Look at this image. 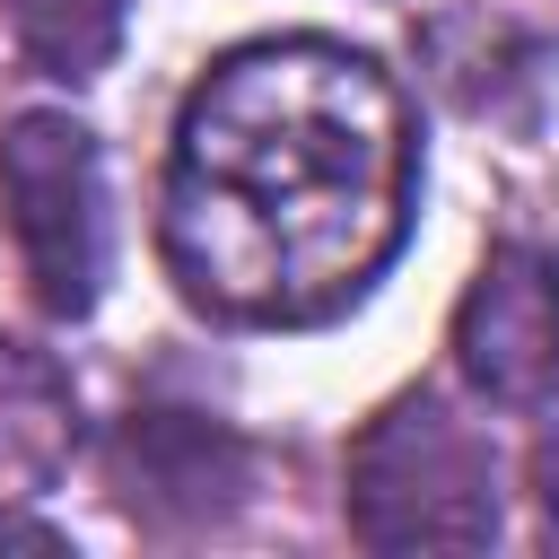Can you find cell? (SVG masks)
Listing matches in <instances>:
<instances>
[{"instance_id":"cell-1","label":"cell","mask_w":559,"mask_h":559,"mask_svg":"<svg viewBox=\"0 0 559 559\" xmlns=\"http://www.w3.org/2000/svg\"><path fill=\"white\" fill-rule=\"evenodd\" d=\"M411 201L419 131L393 70L341 35H253L175 114L157 262L210 323L314 332L384 280Z\"/></svg>"},{"instance_id":"cell-2","label":"cell","mask_w":559,"mask_h":559,"mask_svg":"<svg viewBox=\"0 0 559 559\" xmlns=\"http://www.w3.org/2000/svg\"><path fill=\"white\" fill-rule=\"evenodd\" d=\"M498 445L445 393H393L349 445V533L367 550H489Z\"/></svg>"},{"instance_id":"cell-3","label":"cell","mask_w":559,"mask_h":559,"mask_svg":"<svg viewBox=\"0 0 559 559\" xmlns=\"http://www.w3.org/2000/svg\"><path fill=\"white\" fill-rule=\"evenodd\" d=\"M0 218H9V245L26 271V297L52 323H79L114 262L96 131L70 114H17L0 131Z\"/></svg>"},{"instance_id":"cell-4","label":"cell","mask_w":559,"mask_h":559,"mask_svg":"<svg viewBox=\"0 0 559 559\" xmlns=\"http://www.w3.org/2000/svg\"><path fill=\"white\" fill-rule=\"evenodd\" d=\"M454 367L498 411H550L559 402V253L542 245H489L454 306Z\"/></svg>"},{"instance_id":"cell-5","label":"cell","mask_w":559,"mask_h":559,"mask_svg":"<svg viewBox=\"0 0 559 559\" xmlns=\"http://www.w3.org/2000/svg\"><path fill=\"white\" fill-rule=\"evenodd\" d=\"M114 498L140 524H218L245 498V445L192 411H131L114 437Z\"/></svg>"},{"instance_id":"cell-6","label":"cell","mask_w":559,"mask_h":559,"mask_svg":"<svg viewBox=\"0 0 559 559\" xmlns=\"http://www.w3.org/2000/svg\"><path fill=\"white\" fill-rule=\"evenodd\" d=\"M79 454V393L70 376L35 349L0 332V507L44 498Z\"/></svg>"},{"instance_id":"cell-7","label":"cell","mask_w":559,"mask_h":559,"mask_svg":"<svg viewBox=\"0 0 559 559\" xmlns=\"http://www.w3.org/2000/svg\"><path fill=\"white\" fill-rule=\"evenodd\" d=\"M9 26H17V52H26L44 79L87 87V79L122 52L131 0H9Z\"/></svg>"},{"instance_id":"cell-8","label":"cell","mask_w":559,"mask_h":559,"mask_svg":"<svg viewBox=\"0 0 559 559\" xmlns=\"http://www.w3.org/2000/svg\"><path fill=\"white\" fill-rule=\"evenodd\" d=\"M533 507H542V533L559 542V428L533 445Z\"/></svg>"},{"instance_id":"cell-9","label":"cell","mask_w":559,"mask_h":559,"mask_svg":"<svg viewBox=\"0 0 559 559\" xmlns=\"http://www.w3.org/2000/svg\"><path fill=\"white\" fill-rule=\"evenodd\" d=\"M0 542H26V550H61V533H52V524H26V515H9V507H0Z\"/></svg>"}]
</instances>
